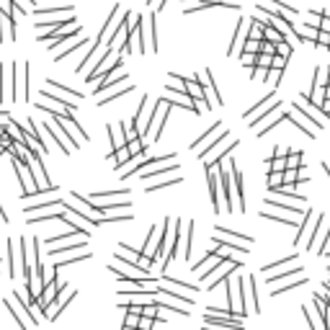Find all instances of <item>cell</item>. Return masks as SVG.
<instances>
[{
    "mask_svg": "<svg viewBox=\"0 0 330 330\" xmlns=\"http://www.w3.org/2000/svg\"><path fill=\"white\" fill-rule=\"evenodd\" d=\"M150 49L158 52V24H155V13L150 16Z\"/></svg>",
    "mask_w": 330,
    "mask_h": 330,
    "instance_id": "cell-28",
    "label": "cell"
},
{
    "mask_svg": "<svg viewBox=\"0 0 330 330\" xmlns=\"http://www.w3.org/2000/svg\"><path fill=\"white\" fill-rule=\"evenodd\" d=\"M68 13H75L73 6H62V8H52V11H36V16H68Z\"/></svg>",
    "mask_w": 330,
    "mask_h": 330,
    "instance_id": "cell-29",
    "label": "cell"
},
{
    "mask_svg": "<svg viewBox=\"0 0 330 330\" xmlns=\"http://www.w3.org/2000/svg\"><path fill=\"white\" fill-rule=\"evenodd\" d=\"M245 281H248V287H250V289H245V294H248L245 310H250V312H258V310H260V304H258V281H255V276H248Z\"/></svg>",
    "mask_w": 330,
    "mask_h": 330,
    "instance_id": "cell-13",
    "label": "cell"
},
{
    "mask_svg": "<svg viewBox=\"0 0 330 330\" xmlns=\"http://www.w3.org/2000/svg\"><path fill=\"white\" fill-rule=\"evenodd\" d=\"M307 284V276H299V281H289L287 287H279V289H271V297H279V294H287V292H292V289H299V287H304Z\"/></svg>",
    "mask_w": 330,
    "mask_h": 330,
    "instance_id": "cell-21",
    "label": "cell"
},
{
    "mask_svg": "<svg viewBox=\"0 0 330 330\" xmlns=\"http://www.w3.org/2000/svg\"><path fill=\"white\" fill-rule=\"evenodd\" d=\"M276 52L284 54V57H292V44H289V41H279V44H276Z\"/></svg>",
    "mask_w": 330,
    "mask_h": 330,
    "instance_id": "cell-41",
    "label": "cell"
},
{
    "mask_svg": "<svg viewBox=\"0 0 330 330\" xmlns=\"http://www.w3.org/2000/svg\"><path fill=\"white\" fill-rule=\"evenodd\" d=\"M88 258H91V253H88V250H80L78 255H70V258L59 260V263H57L54 269H64V266H73V263H80V260H88Z\"/></svg>",
    "mask_w": 330,
    "mask_h": 330,
    "instance_id": "cell-23",
    "label": "cell"
},
{
    "mask_svg": "<svg viewBox=\"0 0 330 330\" xmlns=\"http://www.w3.org/2000/svg\"><path fill=\"white\" fill-rule=\"evenodd\" d=\"M235 145H237V142H232V140H230V131H222V137H219V140L214 142V147H212L214 158H212V160H207V165H204V168H207V170H209V168H219V165H222V160H225V158L230 155V152L235 150Z\"/></svg>",
    "mask_w": 330,
    "mask_h": 330,
    "instance_id": "cell-3",
    "label": "cell"
},
{
    "mask_svg": "<svg viewBox=\"0 0 330 330\" xmlns=\"http://www.w3.org/2000/svg\"><path fill=\"white\" fill-rule=\"evenodd\" d=\"M260 41H263V39H250V36H248V39H245V47H243V52L258 54V52H260Z\"/></svg>",
    "mask_w": 330,
    "mask_h": 330,
    "instance_id": "cell-34",
    "label": "cell"
},
{
    "mask_svg": "<svg viewBox=\"0 0 330 330\" xmlns=\"http://www.w3.org/2000/svg\"><path fill=\"white\" fill-rule=\"evenodd\" d=\"M297 260V255H289V258H284V260H279V263H269V266H263L260 271H274V269H279V266H289V263H294Z\"/></svg>",
    "mask_w": 330,
    "mask_h": 330,
    "instance_id": "cell-36",
    "label": "cell"
},
{
    "mask_svg": "<svg viewBox=\"0 0 330 330\" xmlns=\"http://www.w3.org/2000/svg\"><path fill=\"white\" fill-rule=\"evenodd\" d=\"M281 186H284V173L271 170V175H269V188H271V191H276V188H281Z\"/></svg>",
    "mask_w": 330,
    "mask_h": 330,
    "instance_id": "cell-32",
    "label": "cell"
},
{
    "mask_svg": "<svg viewBox=\"0 0 330 330\" xmlns=\"http://www.w3.org/2000/svg\"><path fill=\"white\" fill-rule=\"evenodd\" d=\"M178 183H181V178L175 175V178H170V181H163V183H155V186H147L145 191L152 193V191H160V188H168V186H178Z\"/></svg>",
    "mask_w": 330,
    "mask_h": 330,
    "instance_id": "cell-33",
    "label": "cell"
},
{
    "mask_svg": "<svg viewBox=\"0 0 330 330\" xmlns=\"http://www.w3.org/2000/svg\"><path fill=\"white\" fill-rule=\"evenodd\" d=\"M6 248H8V253H6V260H8V274L13 276V274H16V269H13V250H16V245L8 240V245H6Z\"/></svg>",
    "mask_w": 330,
    "mask_h": 330,
    "instance_id": "cell-38",
    "label": "cell"
},
{
    "mask_svg": "<svg viewBox=\"0 0 330 330\" xmlns=\"http://www.w3.org/2000/svg\"><path fill=\"white\" fill-rule=\"evenodd\" d=\"M116 196H129V188L119 186V188H114V191H98V193L91 196V199H93V202H101V199H116Z\"/></svg>",
    "mask_w": 330,
    "mask_h": 330,
    "instance_id": "cell-19",
    "label": "cell"
},
{
    "mask_svg": "<svg viewBox=\"0 0 330 330\" xmlns=\"http://www.w3.org/2000/svg\"><path fill=\"white\" fill-rule=\"evenodd\" d=\"M219 124H222V121H214V126L207 131V135H204L202 140H196V142L191 145V150H193L199 158H207L209 152H212V147H214V142H217L219 137H222V131H225V129H219Z\"/></svg>",
    "mask_w": 330,
    "mask_h": 330,
    "instance_id": "cell-5",
    "label": "cell"
},
{
    "mask_svg": "<svg viewBox=\"0 0 330 330\" xmlns=\"http://www.w3.org/2000/svg\"><path fill=\"white\" fill-rule=\"evenodd\" d=\"M287 62H289V57H284V54H279V52H276V54L271 57V68H276V70H281V73H284Z\"/></svg>",
    "mask_w": 330,
    "mask_h": 330,
    "instance_id": "cell-35",
    "label": "cell"
},
{
    "mask_svg": "<svg viewBox=\"0 0 330 330\" xmlns=\"http://www.w3.org/2000/svg\"><path fill=\"white\" fill-rule=\"evenodd\" d=\"M263 219H271V222H279V225H289V227H299V222H294V219L289 214H281V212H263Z\"/></svg>",
    "mask_w": 330,
    "mask_h": 330,
    "instance_id": "cell-16",
    "label": "cell"
},
{
    "mask_svg": "<svg viewBox=\"0 0 330 330\" xmlns=\"http://www.w3.org/2000/svg\"><path fill=\"white\" fill-rule=\"evenodd\" d=\"M129 91H135V85H131V83H126L124 88H119V91H114L111 96H106V98H101V103H98V106H106V103H114L116 98H121V96H126Z\"/></svg>",
    "mask_w": 330,
    "mask_h": 330,
    "instance_id": "cell-22",
    "label": "cell"
},
{
    "mask_svg": "<svg viewBox=\"0 0 330 330\" xmlns=\"http://www.w3.org/2000/svg\"><path fill=\"white\" fill-rule=\"evenodd\" d=\"M294 274H302V266H297V269H287V271H281V274H276V276H269V284L274 287V284H279V281H284V279H292Z\"/></svg>",
    "mask_w": 330,
    "mask_h": 330,
    "instance_id": "cell-26",
    "label": "cell"
},
{
    "mask_svg": "<svg viewBox=\"0 0 330 330\" xmlns=\"http://www.w3.org/2000/svg\"><path fill=\"white\" fill-rule=\"evenodd\" d=\"M269 170H276V173H284V170H287V158H284V155H274L269 163Z\"/></svg>",
    "mask_w": 330,
    "mask_h": 330,
    "instance_id": "cell-27",
    "label": "cell"
},
{
    "mask_svg": "<svg viewBox=\"0 0 330 330\" xmlns=\"http://www.w3.org/2000/svg\"><path fill=\"white\" fill-rule=\"evenodd\" d=\"M287 168H302V150H292L289 158H287Z\"/></svg>",
    "mask_w": 330,
    "mask_h": 330,
    "instance_id": "cell-31",
    "label": "cell"
},
{
    "mask_svg": "<svg viewBox=\"0 0 330 330\" xmlns=\"http://www.w3.org/2000/svg\"><path fill=\"white\" fill-rule=\"evenodd\" d=\"M287 152H289V147H284V145L279 147V145H276V150H274V155H287Z\"/></svg>",
    "mask_w": 330,
    "mask_h": 330,
    "instance_id": "cell-44",
    "label": "cell"
},
{
    "mask_svg": "<svg viewBox=\"0 0 330 330\" xmlns=\"http://www.w3.org/2000/svg\"><path fill=\"white\" fill-rule=\"evenodd\" d=\"M322 111L330 116V98H322Z\"/></svg>",
    "mask_w": 330,
    "mask_h": 330,
    "instance_id": "cell-45",
    "label": "cell"
},
{
    "mask_svg": "<svg viewBox=\"0 0 330 330\" xmlns=\"http://www.w3.org/2000/svg\"><path fill=\"white\" fill-rule=\"evenodd\" d=\"M41 126H44V131L59 145V150H62V155H70V145H73V140H70V135L64 131V126L54 119V116H49L47 121H41Z\"/></svg>",
    "mask_w": 330,
    "mask_h": 330,
    "instance_id": "cell-1",
    "label": "cell"
},
{
    "mask_svg": "<svg viewBox=\"0 0 330 330\" xmlns=\"http://www.w3.org/2000/svg\"><path fill=\"white\" fill-rule=\"evenodd\" d=\"M49 83V88L52 91H57L59 96H64V98H73V101H83V93H78V91H73V88H64L62 83H57V80H47Z\"/></svg>",
    "mask_w": 330,
    "mask_h": 330,
    "instance_id": "cell-15",
    "label": "cell"
},
{
    "mask_svg": "<svg viewBox=\"0 0 330 330\" xmlns=\"http://www.w3.org/2000/svg\"><path fill=\"white\" fill-rule=\"evenodd\" d=\"M131 325H140V312H131V310H126V317H124V327H131Z\"/></svg>",
    "mask_w": 330,
    "mask_h": 330,
    "instance_id": "cell-37",
    "label": "cell"
},
{
    "mask_svg": "<svg viewBox=\"0 0 330 330\" xmlns=\"http://www.w3.org/2000/svg\"><path fill=\"white\" fill-rule=\"evenodd\" d=\"M13 78H16V64L11 62V73L8 64H0V103H6L8 96L13 101Z\"/></svg>",
    "mask_w": 330,
    "mask_h": 330,
    "instance_id": "cell-8",
    "label": "cell"
},
{
    "mask_svg": "<svg viewBox=\"0 0 330 330\" xmlns=\"http://www.w3.org/2000/svg\"><path fill=\"white\" fill-rule=\"evenodd\" d=\"M11 3L16 6V11H18V13H29V3L34 6V0H11Z\"/></svg>",
    "mask_w": 330,
    "mask_h": 330,
    "instance_id": "cell-40",
    "label": "cell"
},
{
    "mask_svg": "<svg viewBox=\"0 0 330 330\" xmlns=\"http://www.w3.org/2000/svg\"><path fill=\"white\" fill-rule=\"evenodd\" d=\"M263 39H269V41H274V44H279V41H287V34L284 31H279L276 26H263Z\"/></svg>",
    "mask_w": 330,
    "mask_h": 330,
    "instance_id": "cell-20",
    "label": "cell"
},
{
    "mask_svg": "<svg viewBox=\"0 0 330 330\" xmlns=\"http://www.w3.org/2000/svg\"><path fill=\"white\" fill-rule=\"evenodd\" d=\"M193 230H196V222H188V227H186V250H183V255H186V258H191V245H193Z\"/></svg>",
    "mask_w": 330,
    "mask_h": 330,
    "instance_id": "cell-30",
    "label": "cell"
},
{
    "mask_svg": "<svg viewBox=\"0 0 330 330\" xmlns=\"http://www.w3.org/2000/svg\"><path fill=\"white\" fill-rule=\"evenodd\" d=\"M170 170H178V165H160V168H147L142 170V181H150V178H158V175H165Z\"/></svg>",
    "mask_w": 330,
    "mask_h": 330,
    "instance_id": "cell-18",
    "label": "cell"
},
{
    "mask_svg": "<svg viewBox=\"0 0 330 330\" xmlns=\"http://www.w3.org/2000/svg\"><path fill=\"white\" fill-rule=\"evenodd\" d=\"M126 147H129L131 155H142V152H147V145H145V140H142V137L129 140V142H126Z\"/></svg>",
    "mask_w": 330,
    "mask_h": 330,
    "instance_id": "cell-24",
    "label": "cell"
},
{
    "mask_svg": "<svg viewBox=\"0 0 330 330\" xmlns=\"http://www.w3.org/2000/svg\"><path fill=\"white\" fill-rule=\"evenodd\" d=\"M108 137H111V145H114V150H119V147H126V126H124V121H119V124H114V126H108Z\"/></svg>",
    "mask_w": 330,
    "mask_h": 330,
    "instance_id": "cell-12",
    "label": "cell"
},
{
    "mask_svg": "<svg viewBox=\"0 0 330 330\" xmlns=\"http://www.w3.org/2000/svg\"><path fill=\"white\" fill-rule=\"evenodd\" d=\"M78 297V289H68V284H62V292L52 299V304L47 307V310H44L41 315L47 317V320H54V317H59V312L64 310V307H68L73 299Z\"/></svg>",
    "mask_w": 330,
    "mask_h": 330,
    "instance_id": "cell-2",
    "label": "cell"
},
{
    "mask_svg": "<svg viewBox=\"0 0 330 330\" xmlns=\"http://www.w3.org/2000/svg\"><path fill=\"white\" fill-rule=\"evenodd\" d=\"M116 70H119V68H116ZM119 83H126V73H116V75H114V70H111V73H106V75L98 78V85L93 88V93L101 96L106 88H114V85H119Z\"/></svg>",
    "mask_w": 330,
    "mask_h": 330,
    "instance_id": "cell-10",
    "label": "cell"
},
{
    "mask_svg": "<svg viewBox=\"0 0 330 330\" xmlns=\"http://www.w3.org/2000/svg\"><path fill=\"white\" fill-rule=\"evenodd\" d=\"M322 170H325V173L330 175V163H325V165H322Z\"/></svg>",
    "mask_w": 330,
    "mask_h": 330,
    "instance_id": "cell-46",
    "label": "cell"
},
{
    "mask_svg": "<svg viewBox=\"0 0 330 330\" xmlns=\"http://www.w3.org/2000/svg\"><path fill=\"white\" fill-rule=\"evenodd\" d=\"M245 317H232V315H209L204 317L207 325H217V327H240Z\"/></svg>",
    "mask_w": 330,
    "mask_h": 330,
    "instance_id": "cell-11",
    "label": "cell"
},
{
    "mask_svg": "<svg viewBox=\"0 0 330 330\" xmlns=\"http://www.w3.org/2000/svg\"><path fill=\"white\" fill-rule=\"evenodd\" d=\"M155 322H158L155 317H147V315H142V317H140V327H152Z\"/></svg>",
    "mask_w": 330,
    "mask_h": 330,
    "instance_id": "cell-43",
    "label": "cell"
},
{
    "mask_svg": "<svg viewBox=\"0 0 330 330\" xmlns=\"http://www.w3.org/2000/svg\"><path fill=\"white\" fill-rule=\"evenodd\" d=\"M315 44H317V47H330V31H322V29H320Z\"/></svg>",
    "mask_w": 330,
    "mask_h": 330,
    "instance_id": "cell-39",
    "label": "cell"
},
{
    "mask_svg": "<svg viewBox=\"0 0 330 330\" xmlns=\"http://www.w3.org/2000/svg\"><path fill=\"white\" fill-rule=\"evenodd\" d=\"M260 52H266V54H276V44L269 41V39H263L260 41Z\"/></svg>",
    "mask_w": 330,
    "mask_h": 330,
    "instance_id": "cell-42",
    "label": "cell"
},
{
    "mask_svg": "<svg viewBox=\"0 0 330 330\" xmlns=\"http://www.w3.org/2000/svg\"><path fill=\"white\" fill-rule=\"evenodd\" d=\"M85 44H88V39H78V41H73V44H70V47H68V49H62V52L57 54V62H62L64 57H70L73 52H78L80 47H85Z\"/></svg>",
    "mask_w": 330,
    "mask_h": 330,
    "instance_id": "cell-25",
    "label": "cell"
},
{
    "mask_svg": "<svg viewBox=\"0 0 330 330\" xmlns=\"http://www.w3.org/2000/svg\"><path fill=\"white\" fill-rule=\"evenodd\" d=\"M219 173V170H217ZM217 173H214V168H209L207 170V181H209V199H212V207H214V212L219 214V193H217Z\"/></svg>",
    "mask_w": 330,
    "mask_h": 330,
    "instance_id": "cell-14",
    "label": "cell"
},
{
    "mask_svg": "<svg viewBox=\"0 0 330 330\" xmlns=\"http://www.w3.org/2000/svg\"><path fill=\"white\" fill-rule=\"evenodd\" d=\"M124 18H126V13H124V16H119V6H114V8H111V13H108V21H106L103 31L98 34V44H101V41H108V36L116 34V29L124 24Z\"/></svg>",
    "mask_w": 330,
    "mask_h": 330,
    "instance_id": "cell-9",
    "label": "cell"
},
{
    "mask_svg": "<svg viewBox=\"0 0 330 330\" xmlns=\"http://www.w3.org/2000/svg\"><path fill=\"white\" fill-rule=\"evenodd\" d=\"M279 106H281L279 96H276V93H269V96L263 98L260 103H255V106L250 108V111H245V119L250 121V129H255V126H258V121L263 119V114H266V111H274V108H279Z\"/></svg>",
    "mask_w": 330,
    "mask_h": 330,
    "instance_id": "cell-4",
    "label": "cell"
},
{
    "mask_svg": "<svg viewBox=\"0 0 330 330\" xmlns=\"http://www.w3.org/2000/svg\"><path fill=\"white\" fill-rule=\"evenodd\" d=\"M214 240H222V243H230V245H235V248L240 245V250H243V253H250V245H253V237L237 235V232H232L230 227H217Z\"/></svg>",
    "mask_w": 330,
    "mask_h": 330,
    "instance_id": "cell-6",
    "label": "cell"
},
{
    "mask_svg": "<svg viewBox=\"0 0 330 330\" xmlns=\"http://www.w3.org/2000/svg\"><path fill=\"white\" fill-rule=\"evenodd\" d=\"M163 281L168 284V287L178 289V292H186V294H196V292H199V289H196V284H186V281H178V279H170L165 274H163Z\"/></svg>",
    "mask_w": 330,
    "mask_h": 330,
    "instance_id": "cell-17",
    "label": "cell"
},
{
    "mask_svg": "<svg viewBox=\"0 0 330 330\" xmlns=\"http://www.w3.org/2000/svg\"><path fill=\"white\" fill-rule=\"evenodd\" d=\"M250 31V18H237V26H235V34H232V41H230V49H227V54L230 57H235L237 52H243V47H245V34Z\"/></svg>",
    "mask_w": 330,
    "mask_h": 330,
    "instance_id": "cell-7",
    "label": "cell"
}]
</instances>
